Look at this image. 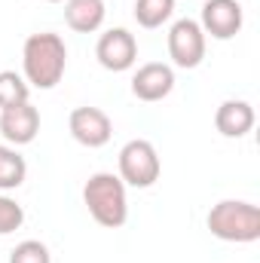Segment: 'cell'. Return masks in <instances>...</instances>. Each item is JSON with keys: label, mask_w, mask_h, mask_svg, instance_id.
Masks as SVG:
<instances>
[{"label": "cell", "mask_w": 260, "mask_h": 263, "mask_svg": "<svg viewBox=\"0 0 260 263\" xmlns=\"http://www.w3.org/2000/svg\"><path fill=\"white\" fill-rule=\"evenodd\" d=\"M67 70V46L52 31L31 34L22 46V77L34 89H55Z\"/></svg>", "instance_id": "1"}, {"label": "cell", "mask_w": 260, "mask_h": 263, "mask_svg": "<svg viewBox=\"0 0 260 263\" xmlns=\"http://www.w3.org/2000/svg\"><path fill=\"white\" fill-rule=\"evenodd\" d=\"M169 59L175 67L193 70L205 59V31L196 18H178L169 28Z\"/></svg>", "instance_id": "5"}, {"label": "cell", "mask_w": 260, "mask_h": 263, "mask_svg": "<svg viewBox=\"0 0 260 263\" xmlns=\"http://www.w3.org/2000/svg\"><path fill=\"white\" fill-rule=\"evenodd\" d=\"M67 129H70V138H73L77 144H83V147H89V150H98V147H104V144L114 138V123H110V117H107L101 107H89V104L70 110Z\"/></svg>", "instance_id": "6"}, {"label": "cell", "mask_w": 260, "mask_h": 263, "mask_svg": "<svg viewBox=\"0 0 260 263\" xmlns=\"http://www.w3.org/2000/svg\"><path fill=\"white\" fill-rule=\"evenodd\" d=\"M46 3H62V0H46Z\"/></svg>", "instance_id": "18"}, {"label": "cell", "mask_w": 260, "mask_h": 263, "mask_svg": "<svg viewBox=\"0 0 260 263\" xmlns=\"http://www.w3.org/2000/svg\"><path fill=\"white\" fill-rule=\"evenodd\" d=\"M117 165H120V181L135 190L153 187L159 181V172H162L159 153L147 138H132L129 144H123Z\"/></svg>", "instance_id": "4"}, {"label": "cell", "mask_w": 260, "mask_h": 263, "mask_svg": "<svg viewBox=\"0 0 260 263\" xmlns=\"http://www.w3.org/2000/svg\"><path fill=\"white\" fill-rule=\"evenodd\" d=\"M31 98V86L22 73L15 70H0V110L3 107H15L25 104Z\"/></svg>", "instance_id": "15"}, {"label": "cell", "mask_w": 260, "mask_h": 263, "mask_svg": "<svg viewBox=\"0 0 260 263\" xmlns=\"http://www.w3.org/2000/svg\"><path fill=\"white\" fill-rule=\"evenodd\" d=\"M208 230L220 242L248 245L260 239V208L245 199H224L208 211Z\"/></svg>", "instance_id": "3"}, {"label": "cell", "mask_w": 260, "mask_h": 263, "mask_svg": "<svg viewBox=\"0 0 260 263\" xmlns=\"http://www.w3.org/2000/svg\"><path fill=\"white\" fill-rule=\"evenodd\" d=\"M175 15V0H135V22L147 31L162 28Z\"/></svg>", "instance_id": "14"}, {"label": "cell", "mask_w": 260, "mask_h": 263, "mask_svg": "<svg viewBox=\"0 0 260 263\" xmlns=\"http://www.w3.org/2000/svg\"><path fill=\"white\" fill-rule=\"evenodd\" d=\"M172 89H175V67L162 65V62L141 65L132 77V95L144 104H156V101L169 98Z\"/></svg>", "instance_id": "9"}, {"label": "cell", "mask_w": 260, "mask_h": 263, "mask_svg": "<svg viewBox=\"0 0 260 263\" xmlns=\"http://www.w3.org/2000/svg\"><path fill=\"white\" fill-rule=\"evenodd\" d=\"M28 178V162L15 147H0V193L18 190Z\"/></svg>", "instance_id": "13"}, {"label": "cell", "mask_w": 260, "mask_h": 263, "mask_svg": "<svg viewBox=\"0 0 260 263\" xmlns=\"http://www.w3.org/2000/svg\"><path fill=\"white\" fill-rule=\"evenodd\" d=\"M245 25V9L239 0H205L202 15H199V28L205 31V37L211 34L214 40H233Z\"/></svg>", "instance_id": "8"}, {"label": "cell", "mask_w": 260, "mask_h": 263, "mask_svg": "<svg viewBox=\"0 0 260 263\" xmlns=\"http://www.w3.org/2000/svg\"><path fill=\"white\" fill-rule=\"evenodd\" d=\"M104 0H65V22L77 34H95L104 25Z\"/></svg>", "instance_id": "12"}, {"label": "cell", "mask_w": 260, "mask_h": 263, "mask_svg": "<svg viewBox=\"0 0 260 263\" xmlns=\"http://www.w3.org/2000/svg\"><path fill=\"white\" fill-rule=\"evenodd\" d=\"M37 132H40V110H37L31 101L0 110V135H3L12 147L31 144V141L37 138Z\"/></svg>", "instance_id": "10"}, {"label": "cell", "mask_w": 260, "mask_h": 263, "mask_svg": "<svg viewBox=\"0 0 260 263\" xmlns=\"http://www.w3.org/2000/svg\"><path fill=\"white\" fill-rule=\"evenodd\" d=\"M214 129L224 138H245L254 129V107L242 98H227L214 110Z\"/></svg>", "instance_id": "11"}, {"label": "cell", "mask_w": 260, "mask_h": 263, "mask_svg": "<svg viewBox=\"0 0 260 263\" xmlns=\"http://www.w3.org/2000/svg\"><path fill=\"white\" fill-rule=\"evenodd\" d=\"M95 59L110 73H123V70L135 67V62H138V40H135V34H129L126 28L104 31L98 37V43H95Z\"/></svg>", "instance_id": "7"}, {"label": "cell", "mask_w": 260, "mask_h": 263, "mask_svg": "<svg viewBox=\"0 0 260 263\" xmlns=\"http://www.w3.org/2000/svg\"><path fill=\"white\" fill-rule=\"evenodd\" d=\"M83 202H86L92 220L107 227V230H120L129 220L126 184L114 172H95L83 187Z\"/></svg>", "instance_id": "2"}, {"label": "cell", "mask_w": 260, "mask_h": 263, "mask_svg": "<svg viewBox=\"0 0 260 263\" xmlns=\"http://www.w3.org/2000/svg\"><path fill=\"white\" fill-rule=\"evenodd\" d=\"M9 263H52V254L40 239H25L12 248Z\"/></svg>", "instance_id": "16"}, {"label": "cell", "mask_w": 260, "mask_h": 263, "mask_svg": "<svg viewBox=\"0 0 260 263\" xmlns=\"http://www.w3.org/2000/svg\"><path fill=\"white\" fill-rule=\"evenodd\" d=\"M22 223H25V208H22L15 199H9V196L0 193V236L15 233Z\"/></svg>", "instance_id": "17"}]
</instances>
